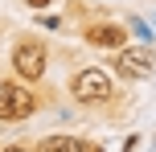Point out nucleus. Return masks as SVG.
I'll use <instances>...</instances> for the list:
<instances>
[{
	"label": "nucleus",
	"instance_id": "7ed1b4c3",
	"mask_svg": "<svg viewBox=\"0 0 156 152\" xmlns=\"http://www.w3.org/2000/svg\"><path fill=\"white\" fill-rule=\"evenodd\" d=\"M12 66L21 78H41L45 74V45H37V41H21L12 54Z\"/></svg>",
	"mask_w": 156,
	"mask_h": 152
},
{
	"label": "nucleus",
	"instance_id": "f03ea898",
	"mask_svg": "<svg viewBox=\"0 0 156 152\" xmlns=\"http://www.w3.org/2000/svg\"><path fill=\"white\" fill-rule=\"evenodd\" d=\"M115 74H119V78H148V74H152V54L144 45L115 49Z\"/></svg>",
	"mask_w": 156,
	"mask_h": 152
},
{
	"label": "nucleus",
	"instance_id": "20e7f679",
	"mask_svg": "<svg viewBox=\"0 0 156 152\" xmlns=\"http://www.w3.org/2000/svg\"><path fill=\"white\" fill-rule=\"evenodd\" d=\"M86 45H94V49H123L127 33H123V25L103 21V25H90V29H86Z\"/></svg>",
	"mask_w": 156,
	"mask_h": 152
},
{
	"label": "nucleus",
	"instance_id": "6e6552de",
	"mask_svg": "<svg viewBox=\"0 0 156 152\" xmlns=\"http://www.w3.org/2000/svg\"><path fill=\"white\" fill-rule=\"evenodd\" d=\"M29 8H49V0H25Z\"/></svg>",
	"mask_w": 156,
	"mask_h": 152
},
{
	"label": "nucleus",
	"instance_id": "1a4fd4ad",
	"mask_svg": "<svg viewBox=\"0 0 156 152\" xmlns=\"http://www.w3.org/2000/svg\"><path fill=\"white\" fill-rule=\"evenodd\" d=\"M4 152H25V148H4Z\"/></svg>",
	"mask_w": 156,
	"mask_h": 152
},
{
	"label": "nucleus",
	"instance_id": "f257e3e1",
	"mask_svg": "<svg viewBox=\"0 0 156 152\" xmlns=\"http://www.w3.org/2000/svg\"><path fill=\"white\" fill-rule=\"evenodd\" d=\"M74 99H82V103L111 99V74L107 70H78L74 74Z\"/></svg>",
	"mask_w": 156,
	"mask_h": 152
},
{
	"label": "nucleus",
	"instance_id": "423d86ee",
	"mask_svg": "<svg viewBox=\"0 0 156 152\" xmlns=\"http://www.w3.org/2000/svg\"><path fill=\"white\" fill-rule=\"evenodd\" d=\"M33 107H37V103H33V95H29V90L12 87V119H29V115H33Z\"/></svg>",
	"mask_w": 156,
	"mask_h": 152
},
{
	"label": "nucleus",
	"instance_id": "0eeeda50",
	"mask_svg": "<svg viewBox=\"0 0 156 152\" xmlns=\"http://www.w3.org/2000/svg\"><path fill=\"white\" fill-rule=\"evenodd\" d=\"M0 119H12V82H0Z\"/></svg>",
	"mask_w": 156,
	"mask_h": 152
},
{
	"label": "nucleus",
	"instance_id": "39448f33",
	"mask_svg": "<svg viewBox=\"0 0 156 152\" xmlns=\"http://www.w3.org/2000/svg\"><path fill=\"white\" fill-rule=\"evenodd\" d=\"M37 152H90V144L78 136H45Z\"/></svg>",
	"mask_w": 156,
	"mask_h": 152
}]
</instances>
